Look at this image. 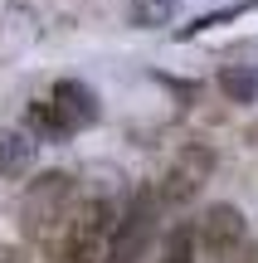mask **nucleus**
I'll list each match as a JSON object with an SVG mask.
<instances>
[{
  "mask_svg": "<svg viewBox=\"0 0 258 263\" xmlns=\"http://www.w3.org/2000/svg\"><path fill=\"white\" fill-rule=\"evenodd\" d=\"M112 234H117V210L107 205V200H93V205L73 210V219L64 224L54 263H107Z\"/></svg>",
  "mask_w": 258,
  "mask_h": 263,
  "instance_id": "nucleus-1",
  "label": "nucleus"
},
{
  "mask_svg": "<svg viewBox=\"0 0 258 263\" xmlns=\"http://www.w3.org/2000/svg\"><path fill=\"white\" fill-rule=\"evenodd\" d=\"M29 122L39 132H49V137H73L78 127L97 122V98H93V88H83L78 78H64V83H54L49 98H39V103L29 107Z\"/></svg>",
  "mask_w": 258,
  "mask_h": 263,
  "instance_id": "nucleus-2",
  "label": "nucleus"
},
{
  "mask_svg": "<svg viewBox=\"0 0 258 263\" xmlns=\"http://www.w3.org/2000/svg\"><path fill=\"white\" fill-rule=\"evenodd\" d=\"M156 215H161V195L156 190H136L132 205L117 215V234H112V249H107V263H142L156 229H161Z\"/></svg>",
  "mask_w": 258,
  "mask_h": 263,
  "instance_id": "nucleus-3",
  "label": "nucleus"
},
{
  "mask_svg": "<svg viewBox=\"0 0 258 263\" xmlns=\"http://www.w3.org/2000/svg\"><path fill=\"white\" fill-rule=\"evenodd\" d=\"M68 219H73V176H64V171L39 176L25 195V229L34 239H44L54 229H64Z\"/></svg>",
  "mask_w": 258,
  "mask_h": 263,
  "instance_id": "nucleus-4",
  "label": "nucleus"
},
{
  "mask_svg": "<svg viewBox=\"0 0 258 263\" xmlns=\"http://www.w3.org/2000/svg\"><path fill=\"white\" fill-rule=\"evenodd\" d=\"M195 239H205V249H214V254H234L244 244V215L234 205H210L195 224Z\"/></svg>",
  "mask_w": 258,
  "mask_h": 263,
  "instance_id": "nucleus-5",
  "label": "nucleus"
},
{
  "mask_svg": "<svg viewBox=\"0 0 258 263\" xmlns=\"http://www.w3.org/2000/svg\"><path fill=\"white\" fill-rule=\"evenodd\" d=\"M210 166H214V156H210V151H200V146H195V151H185V156L175 161V171L161 180V200H171V205H185V200L200 190V180L210 176Z\"/></svg>",
  "mask_w": 258,
  "mask_h": 263,
  "instance_id": "nucleus-6",
  "label": "nucleus"
},
{
  "mask_svg": "<svg viewBox=\"0 0 258 263\" xmlns=\"http://www.w3.org/2000/svg\"><path fill=\"white\" fill-rule=\"evenodd\" d=\"M34 166V141L25 132H0V180H15Z\"/></svg>",
  "mask_w": 258,
  "mask_h": 263,
  "instance_id": "nucleus-7",
  "label": "nucleus"
},
{
  "mask_svg": "<svg viewBox=\"0 0 258 263\" xmlns=\"http://www.w3.org/2000/svg\"><path fill=\"white\" fill-rule=\"evenodd\" d=\"M220 88H224L229 103H253V98H258V68H253V64L224 68V73H220Z\"/></svg>",
  "mask_w": 258,
  "mask_h": 263,
  "instance_id": "nucleus-8",
  "label": "nucleus"
},
{
  "mask_svg": "<svg viewBox=\"0 0 258 263\" xmlns=\"http://www.w3.org/2000/svg\"><path fill=\"white\" fill-rule=\"evenodd\" d=\"M161 263H195V229H190V224H181V229H171V234H166Z\"/></svg>",
  "mask_w": 258,
  "mask_h": 263,
  "instance_id": "nucleus-9",
  "label": "nucleus"
},
{
  "mask_svg": "<svg viewBox=\"0 0 258 263\" xmlns=\"http://www.w3.org/2000/svg\"><path fill=\"white\" fill-rule=\"evenodd\" d=\"M171 10H175V0H136L132 15H136V25H161Z\"/></svg>",
  "mask_w": 258,
  "mask_h": 263,
  "instance_id": "nucleus-10",
  "label": "nucleus"
}]
</instances>
